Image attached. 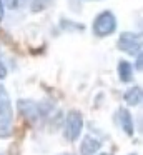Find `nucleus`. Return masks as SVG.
Returning a JSON list of instances; mask_svg holds the SVG:
<instances>
[{
    "instance_id": "f257e3e1",
    "label": "nucleus",
    "mask_w": 143,
    "mask_h": 155,
    "mask_svg": "<svg viewBox=\"0 0 143 155\" xmlns=\"http://www.w3.org/2000/svg\"><path fill=\"white\" fill-rule=\"evenodd\" d=\"M116 28V18L112 12H102L93 22V32L98 37H106Z\"/></svg>"
},
{
    "instance_id": "f03ea898",
    "label": "nucleus",
    "mask_w": 143,
    "mask_h": 155,
    "mask_svg": "<svg viewBox=\"0 0 143 155\" xmlns=\"http://www.w3.org/2000/svg\"><path fill=\"white\" fill-rule=\"evenodd\" d=\"M118 48L130 55H138L141 50V37L138 34L123 32L118 38Z\"/></svg>"
},
{
    "instance_id": "7ed1b4c3",
    "label": "nucleus",
    "mask_w": 143,
    "mask_h": 155,
    "mask_svg": "<svg viewBox=\"0 0 143 155\" xmlns=\"http://www.w3.org/2000/svg\"><path fill=\"white\" fill-rule=\"evenodd\" d=\"M82 128H83V118L80 115V112H70L65 120V138L73 142L75 138L80 137Z\"/></svg>"
},
{
    "instance_id": "20e7f679",
    "label": "nucleus",
    "mask_w": 143,
    "mask_h": 155,
    "mask_svg": "<svg viewBox=\"0 0 143 155\" xmlns=\"http://www.w3.org/2000/svg\"><path fill=\"white\" fill-rule=\"evenodd\" d=\"M18 108L30 122H37L42 115H47V112L42 108V105H37L30 100H20L18 102Z\"/></svg>"
},
{
    "instance_id": "39448f33",
    "label": "nucleus",
    "mask_w": 143,
    "mask_h": 155,
    "mask_svg": "<svg viewBox=\"0 0 143 155\" xmlns=\"http://www.w3.org/2000/svg\"><path fill=\"white\" fill-rule=\"evenodd\" d=\"M100 147H102V142L100 140H96L93 137H85L82 145H80V153L82 155H93L100 150Z\"/></svg>"
},
{
    "instance_id": "423d86ee",
    "label": "nucleus",
    "mask_w": 143,
    "mask_h": 155,
    "mask_svg": "<svg viewBox=\"0 0 143 155\" xmlns=\"http://www.w3.org/2000/svg\"><path fill=\"white\" fill-rule=\"evenodd\" d=\"M118 120H120V124H122L125 134L133 135V118H132V115H130V112L126 110V108H120L118 110Z\"/></svg>"
},
{
    "instance_id": "0eeeda50",
    "label": "nucleus",
    "mask_w": 143,
    "mask_h": 155,
    "mask_svg": "<svg viewBox=\"0 0 143 155\" xmlns=\"http://www.w3.org/2000/svg\"><path fill=\"white\" fill-rule=\"evenodd\" d=\"M0 115L2 117H10L12 118V110H10V98L3 85H0Z\"/></svg>"
},
{
    "instance_id": "6e6552de",
    "label": "nucleus",
    "mask_w": 143,
    "mask_h": 155,
    "mask_svg": "<svg viewBox=\"0 0 143 155\" xmlns=\"http://www.w3.org/2000/svg\"><path fill=\"white\" fill-rule=\"evenodd\" d=\"M125 102L128 105H138L141 102V88L138 85H133L132 88L125 92Z\"/></svg>"
},
{
    "instance_id": "1a4fd4ad",
    "label": "nucleus",
    "mask_w": 143,
    "mask_h": 155,
    "mask_svg": "<svg viewBox=\"0 0 143 155\" xmlns=\"http://www.w3.org/2000/svg\"><path fill=\"white\" fill-rule=\"evenodd\" d=\"M118 75L122 82H130L133 78V68L126 60H122L118 64Z\"/></svg>"
},
{
    "instance_id": "9d476101",
    "label": "nucleus",
    "mask_w": 143,
    "mask_h": 155,
    "mask_svg": "<svg viewBox=\"0 0 143 155\" xmlns=\"http://www.w3.org/2000/svg\"><path fill=\"white\" fill-rule=\"evenodd\" d=\"M12 132H13L12 118H10V117H2V118H0V138L10 137Z\"/></svg>"
},
{
    "instance_id": "9b49d317",
    "label": "nucleus",
    "mask_w": 143,
    "mask_h": 155,
    "mask_svg": "<svg viewBox=\"0 0 143 155\" xmlns=\"http://www.w3.org/2000/svg\"><path fill=\"white\" fill-rule=\"evenodd\" d=\"M50 4H52V0H33L32 12H42V10H45Z\"/></svg>"
},
{
    "instance_id": "f8f14e48",
    "label": "nucleus",
    "mask_w": 143,
    "mask_h": 155,
    "mask_svg": "<svg viewBox=\"0 0 143 155\" xmlns=\"http://www.w3.org/2000/svg\"><path fill=\"white\" fill-rule=\"evenodd\" d=\"M27 4V0H5V5L10 8V10H15V8H20Z\"/></svg>"
},
{
    "instance_id": "ddd939ff",
    "label": "nucleus",
    "mask_w": 143,
    "mask_h": 155,
    "mask_svg": "<svg viewBox=\"0 0 143 155\" xmlns=\"http://www.w3.org/2000/svg\"><path fill=\"white\" fill-rule=\"evenodd\" d=\"M5 77H7V67L3 64L2 57H0V78H5Z\"/></svg>"
},
{
    "instance_id": "4468645a",
    "label": "nucleus",
    "mask_w": 143,
    "mask_h": 155,
    "mask_svg": "<svg viewBox=\"0 0 143 155\" xmlns=\"http://www.w3.org/2000/svg\"><path fill=\"white\" fill-rule=\"evenodd\" d=\"M143 55L141 54H138V60H136V68H138V70H141V67H143Z\"/></svg>"
},
{
    "instance_id": "2eb2a0df",
    "label": "nucleus",
    "mask_w": 143,
    "mask_h": 155,
    "mask_svg": "<svg viewBox=\"0 0 143 155\" xmlns=\"http://www.w3.org/2000/svg\"><path fill=\"white\" fill-rule=\"evenodd\" d=\"M3 12H5V8H3V0H0V20L3 18Z\"/></svg>"
},
{
    "instance_id": "dca6fc26",
    "label": "nucleus",
    "mask_w": 143,
    "mask_h": 155,
    "mask_svg": "<svg viewBox=\"0 0 143 155\" xmlns=\"http://www.w3.org/2000/svg\"><path fill=\"white\" fill-rule=\"evenodd\" d=\"M100 155H108V153H100Z\"/></svg>"
},
{
    "instance_id": "f3484780",
    "label": "nucleus",
    "mask_w": 143,
    "mask_h": 155,
    "mask_svg": "<svg viewBox=\"0 0 143 155\" xmlns=\"http://www.w3.org/2000/svg\"><path fill=\"white\" fill-rule=\"evenodd\" d=\"M130 155H136V153H130Z\"/></svg>"
},
{
    "instance_id": "a211bd4d",
    "label": "nucleus",
    "mask_w": 143,
    "mask_h": 155,
    "mask_svg": "<svg viewBox=\"0 0 143 155\" xmlns=\"http://www.w3.org/2000/svg\"><path fill=\"white\" fill-rule=\"evenodd\" d=\"M63 155H68V153H63Z\"/></svg>"
},
{
    "instance_id": "6ab92c4d",
    "label": "nucleus",
    "mask_w": 143,
    "mask_h": 155,
    "mask_svg": "<svg viewBox=\"0 0 143 155\" xmlns=\"http://www.w3.org/2000/svg\"><path fill=\"white\" fill-rule=\"evenodd\" d=\"M0 155H2V153H0Z\"/></svg>"
}]
</instances>
